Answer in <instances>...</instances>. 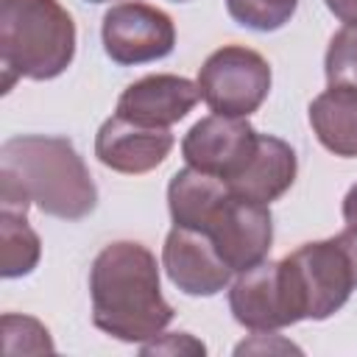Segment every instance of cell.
<instances>
[{
    "instance_id": "2",
    "label": "cell",
    "mask_w": 357,
    "mask_h": 357,
    "mask_svg": "<svg viewBox=\"0 0 357 357\" xmlns=\"http://www.w3.org/2000/svg\"><path fill=\"white\" fill-rule=\"evenodd\" d=\"M92 324L123 343H148L173 321L176 310L165 301L159 265L148 245L114 240L89 268Z\"/></svg>"
},
{
    "instance_id": "18",
    "label": "cell",
    "mask_w": 357,
    "mask_h": 357,
    "mask_svg": "<svg viewBox=\"0 0 357 357\" xmlns=\"http://www.w3.org/2000/svg\"><path fill=\"white\" fill-rule=\"evenodd\" d=\"M324 73L329 86L357 89V25H343L326 47Z\"/></svg>"
},
{
    "instance_id": "8",
    "label": "cell",
    "mask_w": 357,
    "mask_h": 357,
    "mask_svg": "<svg viewBox=\"0 0 357 357\" xmlns=\"http://www.w3.org/2000/svg\"><path fill=\"white\" fill-rule=\"evenodd\" d=\"M257 142L259 134L245 117L209 114L201 117L184 134L181 156L190 167L229 181L248 165V159L257 151Z\"/></svg>"
},
{
    "instance_id": "24",
    "label": "cell",
    "mask_w": 357,
    "mask_h": 357,
    "mask_svg": "<svg viewBox=\"0 0 357 357\" xmlns=\"http://www.w3.org/2000/svg\"><path fill=\"white\" fill-rule=\"evenodd\" d=\"M86 3H106V0H86Z\"/></svg>"
},
{
    "instance_id": "9",
    "label": "cell",
    "mask_w": 357,
    "mask_h": 357,
    "mask_svg": "<svg viewBox=\"0 0 357 357\" xmlns=\"http://www.w3.org/2000/svg\"><path fill=\"white\" fill-rule=\"evenodd\" d=\"M162 268L184 296H215L231 282V268L201 229L173 226L162 245Z\"/></svg>"
},
{
    "instance_id": "11",
    "label": "cell",
    "mask_w": 357,
    "mask_h": 357,
    "mask_svg": "<svg viewBox=\"0 0 357 357\" xmlns=\"http://www.w3.org/2000/svg\"><path fill=\"white\" fill-rule=\"evenodd\" d=\"M229 310L240 326H245L257 335L276 332V329L296 324L290 304H287V296H284L279 262L262 259L254 268L243 271L231 282Z\"/></svg>"
},
{
    "instance_id": "23",
    "label": "cell",
    "mask_w": 357,
    "mask_h": 357,
    "mask_svg": "<svg viewBox=\"0 0 357 357\" xmlns=\"http://www.w3.org/2000/svg\"><path fill=\"white\" fill-rule=\"evenodd\" d=\"M343 220H346V226L357 229V181L349 187V192L343 198Z\"/></svg>"
},
{
    "instance_id": "19",
    "label": "cell",
    "mask_w": 357,
    "mask_h": 357,
    "mask_svg": "<svg viewBox=\"0 0 357 357\" xmlns=\"http://www.w3.org/2000/svg\"><path fill=\"white\" fill-rule=\"evenodd\" d=\"M3 349L6 354H39V351H53L50 332L42 321L31 315H3Z\"/></svg>"
},
{
    "instance_id": "12",
    "label": "cell",
    "mask_w": 357,
    "mask_h": 357,
    "mask_svg": "<svg viewBox=\"0 0 357 357\" xmlns=\"http://www.w3.org/2000/svg\"><path fill=\"white\" fill-rule=\"evenodd\" d=\"M198 100L201 89L195 81L173 73H156L142 75L123 89L117 98V114L142 126L170 128L173 123L184 120Z\"/></svg>"
},
{
    "instance_id": "21",
    "label": "cell",
    "mask_w": 357,
    "mask_h": 357,
    "mask_svg": "<svg viewBox=\"0 0 357 357\" xmlns=\"http://www.w3.org/2000/svg\"><path fill=\"white\" fill-rule=\"evenodd\" d=\"M335 237H337L340 248L346 251V259H349L351 276H354V287H357V229H354V226H346V231H340V234H335Z\"/></svg>"
},
{
    "instance_id": "3",
    "label": "cell",
    "mask_w": 357,
    "mask_h": 357,
    "mask_svg": "<svg viewBox=\"0 0 357 357\" xmlns=\"http://www.w3.org/2000/svg\"><path fill=\"white\" fill-rule=\"evenodd\" d=\"M75 59V22L59 0H0L3 92L17 78H59Z\"/></svg>"
},
{
    "instance_id": "5",
    "label": "cell",
    "mask_w": 357,
    "mask_h": 357,
    "mask_svg": "<svg viewBox=\"0 0 357 357\" xmlns=\"http://www.w3.org/2000/svg\"><path fill=\"white\" fill-rule=\"evenodd\" d=\"M195 84L212 114L248 117L271 92V64L245 45H223L206 56Z\"/></svg>"
},
{
    "instance_id": "22",
    "label": "cell",
    "mask_w": 357,
    "mask_h": 357,
    "mask_svg": "<svg viewBox=\"0 0 357 357\" xmlns=\"http://www.w3.org/2000/svg\"><path fill=\"white\" fill-rule=\"evenodd\" d=\"M326 8L346 25H357V0H324Z\"/></svg>"
},
{
    "instance_id": "17",
    "label": "cell",
    "mask_w": 357,
    "mask_h": 357,
    "mask_svg": "<svg viewBox=\"0 0 357 357\" xmlns=\"http://www.w3.org/2000/svg\"><path fill=\"white\" fill-rule=\"evenodd\" d=\"M226 8L237 25L271 33L290 22L298 0H226Z\"/></svg>"
},
{
    "instance_id": "13",
    "label": "cell",
    "mask_w": 357,
    "mask_h": 357,
    "mask_svg": "<svg viewBox=\"0 0 357 357\" xmlns=\"http://www.w3.org/2000/svg\"><path fill=\"white\" fill-rule=\"evenodd\" d=\"M296 173H298L296 151L273 134H259L254 156L226 184L240 198H248L257 204H271L293 187Z\"/></svg>"
},
{
    "instance_id": "25",
    "label": "cell",
    "mask_w": 357,
    "mask_h": 357,
    "mask_svg": "<svg viewBox=\"0 0 357 357\" xmlns=\"http://www.w3.org/2000/svg\"><path fill=\"white\" fill-rule=\"evenodd\" d=\"M173 3H184V0H173Z\"/></svg>"
},
{
    "instance_id": "16",
    "label": "cell",
    "mask_w": 357,
    "mask_h": 357,
    "mask_svg": "<svg viewBox=\"0 0 357 357\" xmlns=\"http://www.w3.org/2000/svg\"><path fill=\"white\" fill-rule=\"evenodd\" d=\"M42 259V240L28 223L25 212L0 209V273L3 279H20L33 273Z\"/></svg>"
},
{
    "instance_id": "4",
    "label": "cell",
    "mask_w": 357,
    "mask_h": 357,
    "mask_svg": "<svg viewBox=\"0 0 357 357\" xmlns=\"http://www.w3.org/2000/svg\"><path fill=\"white\" fill-rule=\"evenodd\" d=\"M279 273L293 321H326L354 290L351 265L337 237L312 240L279 259Z\"/></svg>"
},
{
    "instance_id": "6",
    "label": "cell",
    "mask_w": 357,
    "mask_h": 357,
    "mask_svg": "<svg viewBox=\"0 0 357 357\" xmlns=\"http://www.w3.org/2000/svg\"><path fill=\"white\" fill-rule=\"evenodd\" d=\"M100 39L114 64L134 67L170 56L176 47V25L167 11L142 0H126L103 14Z\"/></svg>"
},
{
    "instance_id": "1",
    "label": "cell",
    "mask_w": 357,
    "mask_h": 357,
    "mask_svg": "<svg viewBox=\"0 0 357 357\" xmlns=\"http://www.w3.org/2000/svg\"><path fill=\"white\" fill-rule=\"evenodd\" d=\"M39 206L61 220H81L98 206V187L67 137L20 134L0 148V206Z\"/></svg>"
},
{
    "instance_id": "14",
    "label": "cell",
    "mask_w": 357,
    "mask_h": 357,
    "mask_svg": "<svg viewBox=\"0 0 357 357\" xmlns=\"http://www.w3.org/2000/svg\"><path fill=\"white\" fill-rule=\"evenodd\" d=\"M229 184L218 176H209L195 167H184L173 173L167 184V209L173 226H187V229H206L218 206L229 195Z\"/></svg>"
},
{
    "instance_id": "15",
    "label": "cell",
    "mask_w": 357,
    "mask_h": 357,
    "mask_svg": "<svg viewBox=\"0 0 357 357\" xmlns=\"http://www.w3.org/2000/svg\"><path fill=\"white\" fill-rule=\"evenodd\" d=\"M310 126L318 142L343 159L357 156V89L329 86L310 103Z\"/></svg>"
},
{
    "instance_id": "7",
    "label": "cell",
    "mask_w": 357,
    "mask_h": 357,
    "mask_svg": "<svg viewBox=\"0 0 357 357\" xmlns=\"http://www.w3.org/2000/svg\"><path fill=\"white\" fill-rule=\"evenodd\" d=\"M204 231L212 237L223 262L234 273H243L268 259L273 243V218L268 204H257L229 192Z\"/></svg>"
},
{
    "instance_id": "10",
    "label": "cell",
    "mask_w": 357,
    "mask_h": 357,
    "mask_svg": "<svg viewBox=\"0 0 357 357\" xmlns=\"http://www.w3.org/2000/svg\"><path fill=\"white\" fill-rule=\"evenodd\" d=\"M176 137L170 128L142 126L123 114L103 120L95 134V156L103 167L126 176L156 170L173 151Z\"/></svg>"
},
{
    "instance_id": "20",
    "label": "cell",
    "mask_w": 357,
    "mask_h": 357,
    "mask_svg": "<svg viewBox=\"0 0 357 357\" xmlns=\"http://www.w3.org/2000/svg\"><path fill=\"white\" fill-rule=\"evenodd\" d=\"M139 351H142V354H176V351H195V354H204L206 349H204L201 340H195V337L187 335V332H170V335H162V340L153 337L151 343H142Z\"/></svg>"
}]
</instances>
